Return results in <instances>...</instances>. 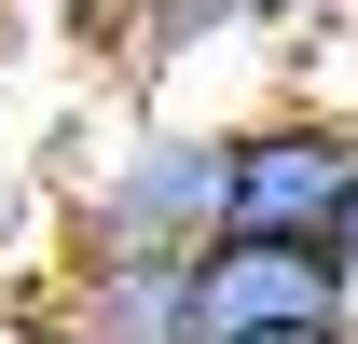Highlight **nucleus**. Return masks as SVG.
<instances>
[{
  "mask_svg": "<svg viewBox=\"0 0 358 344\" xmlns=\"http://www.w3.org/2000/svg\"><path fill=\"white\" fill-rule=\"evenodd\" d=\"M234 234V124H124L69 179V261H207Z\"/></svg>",
  "mask_w": 358,
  "mask_h": 344,
  "instance_id": "1",
  "label": "nucleus"
},
{
  "mask_svg": "<svg viewBox=\"0 0 358 344\" xmlns=\"http://www.w3.org/2000/svg\"><path fill=\"white\" fill-rule=\"evenodd\" d=\"M345 207H358V110L289 96V110H262V124H234V234L331 248Z\"/></svg>",
  "mask_w": 358,
  "mask_h": 344,
  "instance_id": "2",
  "label": "nucleus"
},
{
  "mask_svg": "<svg viewBox=\"0 0 358 344\" xmlns=\"http://www.w3.org/2000/svg\"><path fill=\"white\" fill-rule=\"evenodd\" d=\"M193 331L207 344H289V331H358V275L289 234H221L193 261Z\"/></svg>",
  "mask_w": 358,
  "mask_h": 344,
  "instance_id": "3",
  "label": "nucleus"
},
{
  "mask_svg": "<svg viewBox=\"0 0 358 344\" xmlns=\"http://www.w3.org/2000/svg\"><path fill=\"white\" fill-rule=\"evenodd\" d=\"M42 344H207L193 261H69L42 289Z\"/></svg>",
  "mask_w": 358,
  "mask_h": 344,
  "instance_id": "4",
  "label": "nucleus"
},
{
  "mask_svg": "<svg viewBox=\"0 0 358 344\" xmlns=\"http://www.w3.org/2000/svg\"><path fill=\"white\" fill-rule=\"evenodd\" d=\"M55 28L96 69H179V55L221 28V0H55Z\"/></svg>",
  "mask_w": 358,
  "mask_h": 344,
  "instance_id": "5",
  "label": "nucleus"
},
{
  "mask_svg": "<svg viewBox=\"0 0 358 344\" xmlns=\"http://www.w3.org/2000/svg\"><path fill=\"white\" fill-rule=\"evenodd\" d=\"M317 14H345V0H221V28H317Z\"/></svg>",
  "mask_w": 358,
  "mask_h": 344,
  "instance_id": "6",
  "label": "nucleus"
},
{
  "mask_svg": "<svg viewBox=\"0 0 358 344\" xmlns=\"http://www.w3.org/2000/svg\"><path fill=\"white\" fill-rule=\"evenodd\" d=\"M331 261H345V275H358V207H345V234H331Z\"/></svg>",
  "mask_w": 358,
  "mask_h": 344,
  "instance_id": "7",
  "label": "nucleus"
},
{
  "mask_svg": "<svg viewBox=\"0 0 358 344\" xmlns=\"http://www.w3.org/2000/svg\"><path fill=\"white\" fill-rule=\"evenodd\" d=\"M289 344H358V331H289Z\"/></svg>",
  "mask_w": 358,
  "mask_h": 344,
  "instance_id": "8",
  "label": "nucleus"
}]
</instances>
